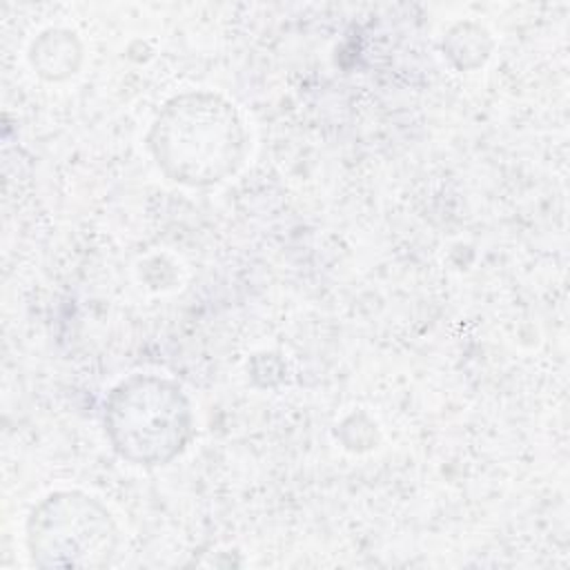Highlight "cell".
<instances>
[{
    "mask_svg": "<svg viewBox=\"0 0 570 570\" xmlns=\"http://www.w3.org/2000/svg\"><path fill=\"white\" fill-rule=\"evenodd\" d=\"M147 147L169 180L209 187L243 167L249 154V129L223 94L191 89L160 107L149 127Z\"/></svg>",
    "mask_w": 570,
    "mask_h": 570,
    "instance_id": "cell-1",
    "label": "cell"
},
{
    "mask_svg": "<svg viewBox=\"0 0 570 570\" xmlns=\"http://www.w3.org/2000/svg\"><path fill=\"white\" fill-rule=\"evenodd\" d=\"M102 425L114 452L142 468L171 463L196 432L187 392L160 374H131L116 383L102 403Z\"/></svg>",
    "mask_w": 570,
    "mask_h": 570,
    "instance_id": "cell-2",
    "label": "cell"
},
{
    "mask_svg": "<svg viewBox=\"0 0 570 570\" xmlns=\"http://www.w3.org/2000/svg\"><path fill=\"white\" fill-rule=\"evenodd\" d=\"M120 541L107 505L82 490L49 492L24 523L27 552L38 568H107Z\"/></svg>",
    "mask_w": 570,
    "mask_h": 570,
    "instance_id": "cell-3",
    "label": "cell"
},
{
    "mask_svg": "<svg viewBox=\"0 0 570 570\" xmlns=\"http://www.w3.org/2000/svg\"><path fill=\"white\" fill-rule=\"evenodd\" d=\"M29 62L45 80H67L82 65V42L69 29L49 27L33 38L29 47Z\"/></svg>",
    "mask_w": 570,
    "mask_h": 570,
    "instance_id": "cell-4",
    "label": "cell"
},
{
    "mask_svg": "<svg viewBox=\"0 0 570 570\" xmlns=\"http://www.w3.org/2000/svg\"><path fill=\"white\" fill-rule=\"evenodd\" d=\"M488 53L490 38L485 29L470 22H461L448 31V56H461L459 67H476L488 58Z\"/></svg>",
    "mask_w": 570,
    "mask_h": 570,
    "instance_id": "cell-5",
    "label": "cell"
}]
</instances>
